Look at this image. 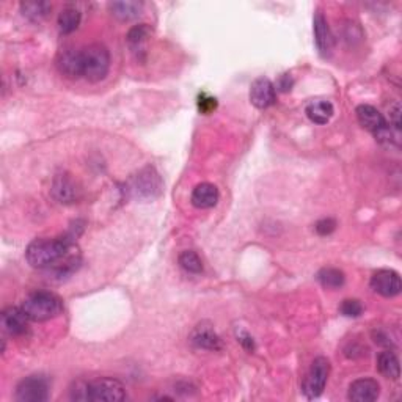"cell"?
<instances>
[{
	"mask_svg": "<svg viewBox=\"0 0 402 402\" xmlns=\"http://www.w3.org/2000/svg\"><path fill=\"white\" fill-rule=\"evenodd\" d=\"M292 87V79L290 77V74H283L280 77L279 83H277V88H280L281 92H290Z\"/></svg>",
	"mask_w": 402,
	"mask_h": 402,
	"instance_id": "f546056e",
	"label": "cell"
},
{
	"mask_svg": "<svg viewBox=\"0 0 402 402\" xmlns=\"http://www.w3.org/2000/svg\"><path fill=\"white\" fill-rule=\"evenodd\" d=\"M110 52L103 44H90L82 49V77L99 82L109 74Z\"/></svg>",
	"mask_w": 402,
	"mask_h": 402,
	"instance_id": "277c9868",
	"label": "cell"
},
{
	"mask_svg": "<svg viewBox=\"0 0 402 402\" xmlns=\"http://www.w3.org/2000/svg\"><path fill=\"white\" fill-rule=\"evenodd\" d=\"M28 316L22 307H10L2 313V328L11 336H21L28 330Z\"/></svg>",
	"mask_w": 402,
	"mask_h": 402,
	"instance_id": "7c38bea8",
	"label": "cell"
},
{
	"mask_svg": "<svg viewBox=\"0 0 402 402\" xmlns=\"http://www.w3.org/2000/svg\"><path fill=\"white\" fill-rule=\"evenodd\" d=\"M82 14L76 7H66L59 14V28L63 35H70L81 24Z\"/></svg>",
	"mask_w": 402,
	"mask_h": 402,
	"instance_id": "44dd1931",
	"label": "cell"
},
{
	"mask_svg": "<svg viewBox=\"0 0 402 402\" xmlns=\"http://www.w3.org/2000/svg\"><path fill=\"white\" fill-rule=\"evenodd\" d=\"M390 123L393 124L396 131L401 129V105L399 103H394L393 107H390Z\"/></svg>",
	"mask_w": 402,
	"mask_h": 402,
	"instance_id": "83f0119b",
	"label": "cell"
},
{
	"mask_svg": "<svg viewBox=\"0 0 402 402\" xmlns=\"http://www.w3.org/2000/svg\"><path fill=\"white\" fill-rule=\"evenodd\" d=\"M381 394V387L374 379H359L350 383L348 398L354 402H372Z\"/></svg>",
	"mask_w": 402,
	"mask_h": 402,
	"instance_id": "4fadbf2b",
	"label": "cell"
},
{
	"mask_svg": "<svg viewBox=\"0 0 402 402\" xmlns=\"http://www.w3.org/2000/svg\"><path fill=\"white\" fill-rule=\"evenodd\" d=\"M355 113H356V120H359L361 126H363L366 131L374 134L376 137L390 126L387 120H385V117L376 109L374 105L361 104L356 107Z\"/></svg>",
	"mask_w": 402,
	"mask_h": 402,
	"instance_id": "30bf717a",
	"label": "cell"
},
{
	"mask_svg": "<svg viewBox=\"0 0 402 402\" xmlns=\"http://www.w3.org/2000/svg\"><path fill=\"white\" fill-rule=\"evenodd\" d=\"M237 338H239V341H241V344L243 348L245 349H248V350H253L254 349V343H253V338L248 335V333H245V332H241V333H237Z\"/></svg>",
	"mask_w": 402,
	"mask_h": 402,
	"instance_id": "f1b7e54d",
	"label": "cell"
},
{
	"mask_svg": "<svg viewBox=\"0 0 402 402\" xmlns=\"http://www.w3.org/2000/svg\"><path fill=\"white\" fill-rule=\"evenodd\" d=\"M72 247H74V237L37 239L27 247L26 258L32 268L50 270L57 264L71 257Z\"/></svg>",
	"mask_w": 402,
	"mask_h": 402,
	"instance_id": "6da1fadb",
	"label": "cell"
},
{
	"mask_svg": "<svg viewBox=\"0 0 402 402\" xmlns=\"http://www.w3.org/2000/svg\"><path fill=\"white\" fill-rule=\"evenodd\" d=\"M371 288L374 290V292L381 294L382 297H387V299L396 297L402 290L401 277L398 272H394V270H388V269L379 270L372 275Z\"/></svg>",
	"mask_w": 402,
	"mask_h": 402,
	"instance_id": "ba28073f",
	"label": "cell"
},
{
	"mask_svg": "<svg viewBox=\"0 0 402 402\" xmlns=\"http://www.w3.org/2000/svg\"><path fill=\"white\" fill-rule=\"evenodd\" d=\"M192 343L195 344L198 349H206V350H220L222 349V339L219 338L211 325L200 324L194 333H192Z\"/></svg>",
	"mask_w": 402,
	"mask_h": 402,
	"instance_id": "e0dca14e",
	"label": "cell"
},
{
	"mask_svg": "<svg viewBox=\"0 0 402 402\" xmlns=\"http://www.w3.org/2000/svg\"><path fill=\"white\" fill-rule=\"evenodd\" d=\"M250 101L258 109H268L277 101V88L268 77H259L252 83Z\"/></svg>",
	"mask_w": 402,
	"mask_h": 402,
	"instance_id": "8fae6325",
	"label": "cell"
},
{
	"mask_svg": "<svg viewBox=\"0 0 402 402\" xmlns=\"http://www.w3.org/2000/svg\"><path fill=\"white\" fill-rule=\"evenodd\" d=\"M50 192H52V197L57 201L70 205V203H74L81 198L82 190L81 188H79V184L76 183V181L72 179L71 174L60 173L54 178Z\"/></svg>",
	"mask_w": 402,
	"mask_h": 402,
	"instance_id": "9c48e42d",
	"label": "cell"
},
{
	"mask_svg": "<svg viewBox=\"0 0 402 402\" xmlns=\"http://www.w3.org/2000/svg\"><path fill=\"white\" fill-rule=\"evenodd\" d=\"M318 281L325 290H339L346 283V277H344L343 270L336 268H324L319 270Z\"/></svg>",
	"mask_w": 402,
	"mask_h": 402,
	"instance_id": "7402d4cb",
	"label": "cell"
},
{
	"mask_svg": "<svg viewBox=\"0 0 402 402\" xmlns=\"http://www.w3.org/2000/svg\"><path fill=\"white\" fill-rule=\"evenodd\" d=\"M151 33L152 30L148 24H140V26L132 27L126 37L129 46H131L134 50H137V49L141 50L143 44L148 41V38L151 37Z\"/></svg>",
	"mask_w": 402,
	"mask_h": 402,
	"instance_id": "cb8c5ba5",
	"label": "cell"
},
{
	"mask_svg": "<svg viewBox=\"0 0 402 402\" xmlns=\"http://www.w3.org/2000/svg\"><path fill=\"white\" fill-rule=\"evenodd\" d=\"M219 189L211 183H201L192 192V205L198 209L214 208L219 201Z\"/></svg>",
	"mask_w": 402,
	"mask_h": 402,
	"instance_id": "2e32d148",
	"label": "cell"
},
{
	"mask_svg": "<svg viewBox=\"0 0 402 402\" xmlns=\"http://www.w3.org/2000/svg\"><path fill=\"white\" fill-rule=\"evenodd\" d=\"M313 26H314L316 46H318L319 52L322 55H327L333 49V43H335V39H333L332 30H330V27H328V22L325 19V16L322 14V11H318V13L314 14Z\"/></svg>",
	"mask_w": 402,
	"mask_h": 402,
	"instance_id": "9a60e30c",
	"label": "cell"
},
{
	"mask_svg": "<svg viewBox=\"0 0 402 402\" xmlns=\"http://www.w3.org/2000/svg\"><path fill=\"white\" fill-rule=\"evenodd\" d=\"M339 311L346 318H359L363 313V305L360 303V300L356 299H346L343 300V303L339 305Z\"/></svg>",
	"mask_w": 402,
	"mask_h": 402,
	"instance_id": "484cf974",
	"label": "cell"
},
{
	"mask_svg": "<svg viewBox=\"0 0 402 402\" xmlns=\"http://www.w3.org/2000/svg\"><path fill=\"white\" fill-rule=\"evenodd\" d=\"M307 117L316 124H327L333 117V105L328 101H313L307 105Z\"/></svg>",
	"mask_w": 402,
	"mask_h": 402,
	"instance_id": "ffe728a7",
	"label": "cell"
},
{
	"mask_svg": "<svg viewBox=\"0 0 402 402\" xmlns=\"http://www.w3.org/2000/svg\"><path fill=\"white\" fill-rule=\"evenodd\" d=\"M57 66L61 74L70 79L82 77V50L77 49H65L61 50L57 60Z\"/></svg>",
	"mask_w": 402,
	"mask_h": 402,
	"instance_id": "5bb4252c",
	"label": "cell"
},
{
	"mask_svg": "<svg viewBox=\"0 0 402 402\" xmlns=\"http://www.w3.org/2000/svg\"><path fill=\"white\" fill-rule=\"evenodd\" d=\"M72 399L92 402H120L126 399V390L117 379L103 377L92 382H79L72 390Z\"/></svg>",
	"mask_w": 402,
	"mask_h": 402,
	"instance_id": "7a4b0ae2",
	"label": "cell"
},
{
	"mask_svg": "<svg viewBox=\"0 0 402 402\" xmlns=\"http://www.w3.org/2000/svg\"><path fill=\"white\" fill-rule=\"evenodd\" d=\"M215 99L214 98H203V103H200V110L201 112H205V113H209L212 109H215Z\"/></svg>",
	"mask_w": 402,
	"mask_h": 402,
	"instance_id": "4dcf8cb0",
	"label": "cell"
},
{
	"mask_svg": "<svg viewBox=\"0 0 402 402\" xmlns=\"http://www.w3.org/2000/svg\"><path fill=\"white\" fill-rule=\"evenodd\" d=\"M328 374H330V361L324 356H318L311 365L310 372L303 382V393L308 399L319 398L325 388Z\"/></svg>",
	"mask_w": 402,
	"mask_h": 402,
	"instance_id": "8992f818",
	"label": "cell"
},
{
	"mask_svg": "<svg viewBox=\"0 0 402 402\" xmlns=\"http://www.w3.org/2000/svg\"><path fill=\"white\" fill-rule=\"evenodd\" d=\"M179 265L189 274H201L203 272L201 258L192 250H185L179 254Z\"/></svg>",
	"mask_w": 402,
	"mask_h": 402,
	"instance_id": "d4e9b609",
	"label": "cell"
},
{
	"mask_svg": "<svg viewBox=\"0 0 402 402\" xmlns=\"http://www.w3.org/2000/svg\"><path fill=\"white\" fill-rule=\"evenodd\" d=\"M52 10V5L48 2H22L21 11L22 14L30 21H41L46 18Z\"/></svg>",
	"mask_w": 402,
	"mask_h": 402,
	"instance_id": "603a6c76",
	"label": "cell"
},
{
	"mask_svg": "<svg viewBox=\"0 0 402 402\" xmlns=\"http://www.w3.org/2000/svg\"><path fill=\"white\" fill-rule=\"evenodd\" d=\"M377 370L381 371L382 376L396 381L401 374L398 356H396V354L392 352V350H383V352H381L377 356Z\"/></svg>",
	"mask_w": 402,
	"mask_h": 402,
	"instance_id": "d6986e66",
	"label": "cell"
},
{
	"mask_svg": "<svg viewBox=\"0 0 402 402\" xmlns=\"http://www.w3.org/2000/svg\"><path fill=\"white\" fill-rule=\"evenodd\" d=\"M49 398V382L44 376H28L16 388V399L21 402H44Z\"/></svg>",
	"mask_w": 402,
	"mask_h": 402,
	"instance_id": "52a82bcc",
	"label": "cell"
},
{
	"mask_svg": "<svg viewBox=\"0 0 402 402\" xmlns=\"http://www.w3.org/2000/svg\"><path fill=\"white\" fill-rule=\"evenodd\" d=\"M22 310L26 311L30 321L44 322L57 318L63 311V302L52 292L39 291L30 294L22 302Z\"/></svg>",
	"mask_w": 402,
	"mask_h": 402,
	"instance_id": "3957f363",
	"label": "cell"
},
{
	"mask_svg": "<svg viewBox=\"0 0 402 402\" xmlns=\"http://www.w3.org/2000/svg\"><path fill=\"white\" fill-rule=\"evenodd\" d=\"M129 195L139 200H152L159 197L162 192V179L159 173L152 167H145L143 170L129 179L128 183Z\"/></svg>",
	"mask_w": 402,
	"mask_h": 402,
	"instance_id": "5b68a950",
	"label": "cell"
},
{
	"mask_svg": "<svg viewBox=\"0 0 402 402\" xmlns=\"http://www.w3.org/2000/svg\"><path fill=\"white\" fill-rule=\"evenodd\" d=\"M335 228H336V222L332 219L319 220V222L316 223V231H318V234H321V236L332 234L333 231H335Z\"/></svg>",
	"mask_w": 402,
	"mask_h": 402,
	"instance_id": "4316f807",
	"label": "cell"
},
{
	"mask_svg": "<svg viewBox=\"0 0 402 402\" xmlns=\"http://www.w3.org/2000/svg\"><path fill=\"white\" fill-rule=\"evenodd\" d=\"M143 8V3L135 2V0H123V2H112L109 3V10L113 18L118 21H132L139 18Z\"/></svg>",
	"mask_w": 402,
	"mask_h": 402,
	"instance_id": "ac0fdd59",
	"label": "cell"
}]
</instances>
